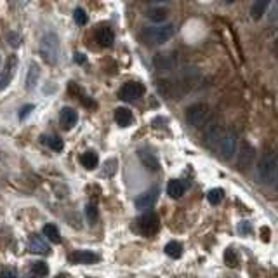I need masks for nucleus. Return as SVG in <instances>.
<instances>
[{"label":"nucleus","instance_id":"24","mask_svg":"<svg viewBox=\"0 0 278 278\" xmlns=\"http://www.w3.org/2000/svg\"><path fill=\"white\" fill-rule=\"evenodd\" d=\"M165 254L172 259L181 258V254H183V245L179 244V242H169V244L165 245Z\"/></svg>","mask_w":278,"mask_h":278},{"label":"nucleus","instance_id":"14","mask_svg":"<svg viewBox=\"0 0 278 278\" xmlns=\"http://www.w3.org/2000/svg\"><path fill=\"white\" fill-rule=\"evenodd\" d=\"M188 186H190V184L181 181V179H172V181H169V184H167V193H169L170 198H181V196L184 195V191L188 190Z\"/></svg>","mask_w":278,"mask_h":278},{"label":"nucleus","instance_id":"29","mask_svg":"<svg viewBox=\"0 0 278 278\" xmlns=\"http://www.w3.org/2000/svg\"><path fill=\"white\" fill-rule=\"evenodd\" d=\"M85 216H87L89 223L94 224L96 221H98V207H96L94 204H89L87 207H85Z\"/></svg>","mask_w":278,"mask_h":278},{"label":"nucleus","instance_id":"13","mask_svg":"<svg viewBox=\"0 0 278 278\" xmlns=\"http://www.w3.org/2000/svg\"><path fill=\"white\" fill-rule=\"evenodd\" d=\"M28 249L30 252L33 254H49L50 249H49V244H47L44 238L40 237V235H32V238L28 240Z\"/></svg>","mask_w":278,"mask_h":278},{"label":"nucleus","instance_id":"28","mask_svg":"<svg viewBox=\"0 0 278 278\" xmlns=\"http://www.w3.org/2000/svg\"><path fill=\"white\" fill-rule=\"evenodd\" d=\"M73 19H75V23H77V25H85V23H87V14H85V11H83V9H75V13H73Z\"/></svg>","mask_w":278,"mask_h":278},{"label":"nucleus","instance_id":"16","mask_svg":"<svg viewBox=\"0 0 278 278\" xmlns=\"http://www.w3.org/2000/svg\"><path fill=\"white\" fill-rule=\"evenodd\" d=\"M38 79H40V68H38L37 63H32L28 66V73H26V89L32 91V89L37 87Z\"/></svg>","mask_w":278,"mask_h":278},{"label":"nucleus","instance_id":"27","mask_svg":"<svg viewBox=\"0 0 278 278\" xmlns=\"http://www.w3.org/2000/svg\"><path fill=\"white\" fill-rule=\"evenodd\" d=\"M224 196V191L221 190V188H214V190H211L207 193V200L211 202L212 205H217L221 204V200H223Z\"/></svg>","mask_w":278,"mask_h":278},{"label":"nucleus","instance_id":"10","mask_svg":"<svg viewBox=\"0 0 278 278\" xmlns=\"http://www.w3.org/2000/svg\"><path fill=\"white\" fill-rule=\"evenodd\" d=\"M77 122H79V113L75 112L73 108H63L61 113H59V124H61V127L65 131H70L73 129L75 125H77Z\"/></svg>","mask_w":278,"mask_h":278},{"label":"nucleus","instance_id":"25","mask_svg":"<svg viewBox=\"0 0 278 278\" xmlns=\"http://www.w3.org/2000/svg\"><path fill=\"white\" fill-rule=\"evenodd\" d=\"M224 262L229 268H237L238 266V254L233 249H226L224 250Z\"/></svg>","mask_w":278,"mask_h":278},{"label":"nucleus","instance_id":"15","mask_svg":"<svg viewBox=\"0 0 278 278\" xmlns=\"http://www.w3.org/2000/svg\"><path fill=\"white\" fill-rule=\"evenodd\" d=\"M139 158H141V162L148 167L149 170H158L160 169V164H158V158L155 157V153H151L149 149H139L137 151Z\"/></svg>","mask_w":278,"mask_h":278},{"label":"nucleus","instance_id":"7","mask_svg":"<svg viewBox=\"0 0 278 278\" xmlns=\"http://www.w3.org/2000/svg\"><path fill=\"white\" fill-rule=\"evenodd\" d=\"M146 87L143 85L141 82H127L124 83L118 91V98L122 101H127V103H132V101L139 99L143 94H145Z\"/></svg>","mask_w":278,"mask_h":278},{"label":"nucleus","instance_id":"22","mask_svg":"<svg viewBox=\"0 0 278 278\" xmlns=\"http://www.w3.org/2000/svg\"><path fill=\"white\" fill-rule=\"evenodd\" d=\"M42 233H44V237H46L49 242H52V244H59V242H61L59 229H58V226H54V224H46L44 229H42Z\"/></svg>","mask_w":278,"mask_h":278},{"label":"nucleus","instance_id":"21","mask_svg":"<svg viewBox=\"0 0 278 278\" xmlns=\"http://www.w3.org/2000/svg\"><path fill=\"white\" fill-rule=\"evenodd\" d=\"M268 7H270V2H266V0H256L252 4V7H250V16H252L254 19H261L266 11H268Z\"/></svg>","mask_w":278,"mask_h":278},{"label":"nucleus","instance_id":"30","mask_svg":"<svg viewBox=\"0 0 278 278\" xmlns=\"http://www.w3.org/2000/svg\"><path fill=\"white\" fill-rule=\"evenodd\" d=\"M238 233L240 235H244V237H249L250 233H252V224L249 223V221H242V223H238Z\"/></svg>","mask_w":278,"mask_h":278},{"label":"nucleus","instance_id":"1","mask_svg":"<svg viewBox=\"0 0 278 278\" xmlns=\"http://www.w3.org/2000/svg\"><path fill=\"white\" fill-rule=\"evenodd\" d=\"M205 145L223 160H231L237 153V137L221 125H212L205 132Z\"/></svg>","mask_w":278,"mask_h":278},{"label":"nucleus","instance_id":"12","mask_svg":"<svg viewBox=\"0 0 278 278\" xmlns=\"http://www.w3.org/2000/svg\"><path fill=\"white\" fill-rule=\"evenodd\" d=\"M16 65H17V59L14 58V56H11V58H9V61H7V65H5L4 71L0 73V91H4L9 83H11V80H13V75H14V70H16Z\"/></svg>","mask_w":278,"mask_h":278},{"label":"nucleus","instance_id":"34","mask_svg":"<svg viewBox=\"0 0 278 278\" xmlns=\"http://www.w3.org/2000/svg\"><path fill=\"white\" fill-rule=\"evenodd\" d=\"M261 233H262V240H264V242L270 240V228H262Z\"/></svg>","mask_w":278,"mask_h":278},{"label":"nucleus","instance_id":"2","mask_svg":"<svg viewBox=\"0 0 278 278\" xmlns=\"http://www.w3.org/2000/svg\"><path fill=\"white\" fill-rule=\"evenodd\" d=\"M176 33L174 25H158V26H148L141 32V37L146 44L151 46H162L167 40L172 38V35Z\"/></svg>","mask_w":278,"mask_h":278},{"label":"nucleus","instance_id":"3","mask_svg":"<svg viewBox=\"0 0 278 278\" xmlns=\"http://www.w3.org/2000/svg\"><path fill=\"white\" fill-rule=\"evenodd\" d=\"M258 178L261 179L264 184L273 186L278 179V160L277 153H268L261 158V162L258 164Z\"/></svg>","mask_w":278,"mask_h":278},{"label":"nucleus","instance_id":"18","mask_svg":"<svg viewBox=\"0 0 278 278\" xmlns=\"http://www.w3.org/2000/svg\"><path fill=\"white\" fill-rule=\"evenodd\" d=\"M252 158H254V148L250 145H247V143H244L240 153H238V165L244 169V167H247L252 162Z\"/></svg>","mask_w":278,"mask_h":278},{"label":"nucleus","instance_id":"9","mask_svg":"<svg viewBox=\"0 0 278 278\" xmlns=\"http://www.w3.org/2000/svg\"><path fill=\"white\" fill-rule=\"evenodd\" d=\"M68 259L75 264H94L99 261V256L91 250H75L68 256Z\"/></svg>","mask_w":278,"mask_h":278},{"label":"nucleus","instance_id":"5","mask_svg":"<svg viewBox=\"0 0 278 278\" xmlns=\"http://www.w3.org/2000/svg\"><path fill=\"white\" fill-rule=\"evenodd\" d=\"M160 228V219L155 212H146L136 221V229L141 233L143 237H151Z\"/></svg>","mask_w":278,"mask_h":278},{"label":"nucleus","instance_id":"23","mask_svg":"<svg viewBox=\"0 0 278 278\" xmlns=\"http://www.w3.org/2000/svg\"><path fill=\"white\" fill-rule=\"evenodd\" d=\"M80 162H82V165L87 170H92V169H96V165L99 162V158H98V153H96V151H85V153L80 157Z\"/></svg>","mask_w":278,"mask_h":278},{"label":"nucleus","instance_id":"17","mask_svg":"<svg viewBox=\"0 0 278 278\" xmlns=\"http://www.w3.org/2000/svg\"><path fill=\"white\" fill-rule=\"evenodd\" d=\"M115 120L120 127H129L134 122V115L131 110L127 108H116L115 110Z\"/></svg>","mask_w":278,"mask_h":278},{"label":"nucleus","instance_id":"26","mask_svg":"<svg viewBox=\"0 0 278 278\" xmlns=\"http://www.w3.org/2000/svg\"><path fill=\"white\" fill-rule=\"evenodd\" d=\"M32 273L35 275V277L42 278V277H47L49 275V266L46 264V262H33V266H32Z\"/></svg>","mask_w":278,"mask_h":278},{"label":"nucleus","instance_id":"35","mask_svg":"<svg viewBox=\"0 0 278 278\" xmlns=\"http://www.w3.org/2000/svg\"><path fill=\"white\" fill-rule=\"evenodd\" d=\"M26 278H38V277H35V275H32V277H26Z\"/></svg>","mask_w":278,"mask_h":278},{"label":"nucleus","instance_id":"31","mask_svg":"<svg viewBox=\"0 0 278 278\" xmlns=\"http://www.w3.org/2000/svg\"><path fill=\"white\" fill-rule=\"evenodd\" d=\"M33 108H35L33 104H26V106H23V108H21V112H19V118H21V120H25L26 116L33 112Z\"/></svg>","mask_w":278,"mask_h":278},{"label":"nucleus","instance_id":"6","mask_svg":"<svg viewBox=\"0 0 278 278\" xmlns=\"http://www.w3.org/2000/svg\"><path fill=\"white\" fill-rule=\"evenodd\" d=\"M209 116H211V110H209L207 104L200 103V104H193L190 106L186 112V118L193 127H204L209 122Z\"/></svg>","mask_w":278,"mask_h":278},{"label":"nucleus","instance_id":"19","mask_svg":"<svg viewBox=\"0 0 278 278\" xmlns=\"http://www.w3.org/2000/svg\"><path fill=\"white\" fill-rule=\"evenodd\" d=\"M40 143L49 146L52 151H61L65 148V143L59 136H40Z\"/></svg>","mask_w":278,"mask_h":278},{"label":"nucleus","instance_id":"4","mask_svg":"<svg viewBox=\"0 0 278 278\" xmlns=\"http://www.w3.org/2000/svg\"><path fill=\"white\" fill-rule=\"evenodd\" d=\"M40 56L47 65H56L59 59V38L52 32H47L40 40Z\"/></svg>","mask_w":278,"mask_h":278},{"label":"nucleus","instance_id":"8","mask_svg":"<svg viewBox=\"0 0 278 278\" xmlns=\"http://www.w3.org/2000/svg\"><path fill=\"white\" fill-rule=\"evenodd\" d=\"M157 200H158V190L157 188H151V190H148L146 193H141V195L137 196L134 205H136V209H139V211H149V209L157 204Z\"/></svg>","mask_w":278,"mask_h":278},{"label":"nucleus","instance_id":"33","mask_svg":"<svg viewBox=\"0 0 278 278\" xmlns=\"http://www.w3.org/2000/svg\"><path fill=\"white\" fill-rule=\"evenodd\" d=\"M85 54H82V52H77V54H75V61L77 63H85Z\"/></svg>","mask_w":278,"mask_h":278},{"label":"nucleus","instance_id":"20","mask_svg":"<svg viewBox=\"0 0 278 278\" xmlns=\"http://www.w3.org/2000/svg\"><path fill=\"white\" fill-rule=\"evenodd\" d=\"M146 17H148L149 21H153V23H162V21H165L167 17V9L165 7H149L148 11H146Z\"/></svg>","mask_w":278,"mask_h":278},{"label":"nucleus","instance_id":"11","mask_svg":"<svg viewBox=\"0 0 278 278\" xmlns=\"http://www.w3.org/2000/svg\"><path fill=\"white\" fill-rule=\"evenodd\" d=\"M94 37H96V42H98L101 47H112L113 42H115V35H113L110 26H99V28L94 32Z\"/></svg>","mask_w":278,"mask_h":278},{"label":"nucleus","instance_id":"32","mask_svg":"<svg viewBox=\"0 0 278 278\" xmlns=\"http://www.w3.org/2000/svg\"><path fill=\"white\" fill-rule=\"evenodd\" d=\"M0 278H17V273L14 270H2L0 271Z\"/></svg>","mask_w":278,"mask_h":278}]
</instances>
